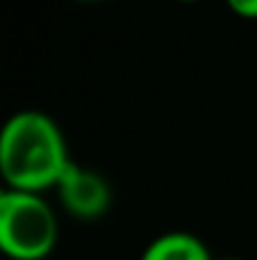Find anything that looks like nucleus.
Returning a JSON list of instances; mask_svg holds the SVG:
<instances>
[{
  "instance_id": "nucleus-1",
  "label": "nucleus",
  "mask_w": 257,
  "mask_h": 260,
  "mask_svg": "<svg viewBox=\"0 0 257 260\" xmlns=\"http://www.w3.org/2000/svg\"><path fill=\"white\" fill-rule=\"evenodd\" d=\"M71 167L61 126L43 111L23 109L13 114L0 132V174L8 189L46 192L58 187Z\"/></svg>"
},
{
  "instance_id": "nucleus-2",
  "label": "nucleus",
  "mask_w": 257,
  "mask_h": 260,
  "mask_svg": "<svg viewBox=\"0 0 257 260\" xmlns=\"http://www.w3.org/2000/svg\"><path fill=\"white\" fill-rule=\"evenodd\" d=\"M58 243L53 207L35 192H0V250L10 260H46Z\"/></svg>"
},
{
  "instance_id": "nucleus-3",
  "label": "nucleus",
  "mask_w": 257,
  "mask_h": 260,
  "mask_svg": "<svg viewBox=\"0 0 257 260\" xmlns=\"http://www.w3.org/2000/svg\"><path fill=\"white\" fill-rule=\"evenodd\" d=\"M58 200L63 210L79 220H96L101 217L111 205V187L98 172L79 167L71 162V167L63 172L58 182Z\"/></svg>"
},
{
  "instance_id": "nucleus-4",
  "label": "nucleus",
  "mask_w": 257,
  "mask_h": 260,
  "mask_svg": "<svg viewBox=\"0 0 257 260\" xmlns=\"http://www.w3.org/2000/svg\"><path fill=\"white\" fill-rule=\"evenodd\" d=\"M139 260H214L209 255V248L192 233L169 230L159 238H154Z\"/></svg>"
},
{
  "instance_id": "nucleus-5",
  "label": "nucleus",
  "mask_w": 257,
  "mask_h": 260,
  "mask_svg": "<svg viewBox=\"0 0 257 260\" xmlns=\"http://www.w3.org/2000/svg\"><path fill=\"white\" fill-rule=\"evenodd\" d=\"M225 3L240 18H247V20H255L257 18V0H225Z\"/></svg>"
},
{
  "instance_id": "nucleus-6",
  "label": "nucleus",
  "mask_w": 257,
  "mask_h": 260,
  "mask_svg": "<svg viewBox=\"0 0 257 260\" xmlns=\"http://www.w3.org/2000/svg\"><path fill=\"white\" fill-rule=\"evenodd\" d=\"M214 260H240V258H214Z\"/></svg>"
},
{
  "instance_id": "nucleus-7",
  "label": "nucleus",
  "mask_w": 257,
  "mask_h": 260,
  "mask_svg": "<svg viewBox=\"0 0 257 260\" xmlns=\"http://www.w3.org/2000/svg\"><path fill=\"white\" fill-rule=\"evenodd\" d=\"M179 3H194V0H179Z\"/></svg>"
},
{
  "instance_id": "nucleus-8",
  "label": "nucleus",
  "mask_w": 257,
  "mask_h": 260,
  "mask_svg": "<svg viewBox=\"0 0 257 260\" xmlns=\"http://www.w3.org/2000/svg\"><path fill=\"white\" fill-rule=\"evenodd\" d=\"M84 3H91V0H84Z\"/></svg>"
}]
</instances>
